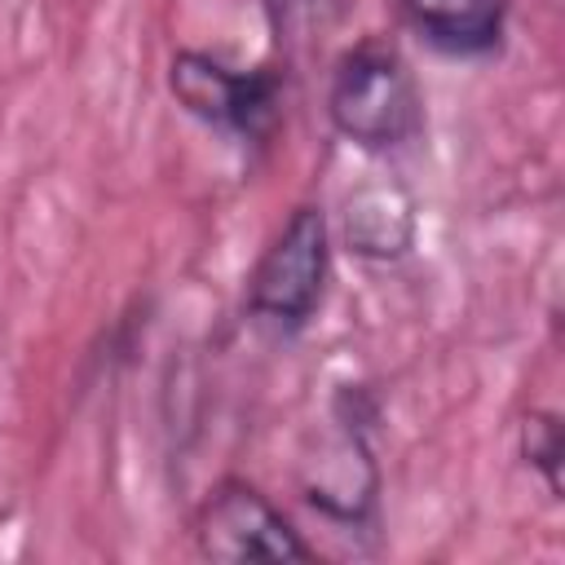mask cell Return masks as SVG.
I'll return each mask as SVG.
<instances>
[{
  "label": "cell",
  "instance_id": "obj_1",
  "mask_svg": "<svg viewBox=\"0 0 565 565\" xmlns=\"http://www.w3.org/2000/svg\"><path fill=\"white\" fill-rule=\"evenodd\" d=\"M327 115L344 141H353L358 150L384 154L415 141L424 124V102L397 49L380 40H362L331 71Z\"/></svg>",
  "mask_w": 565,
  "mask_h": 565
},
{
  "label": "cell",
  "instance_id": "obj_2",
  "mask_svg": "<svg viewBox=\"0 0 565 565\" xmlns=\"http://www.w3.org/2000/svg\"><path fill=\"white\" fill-rule=\"evenodd\" d=\"M331 274V238L327 216L318 207H296L287 225L269 238L260 252L252 278H247V309L274 331H300L327 291Z\"/></svg>",
  "mask_w": 565,
  "mask_h": 565
},
{
  "label": "cell",
  "instance_id": "obj_3",
  "mask_svg": "<svg viewBox=\"0 0 565 565\" xmlns=\"http://www.w3.org/2000/svg\"><path fill=\"white\" fill-rule=\"evenodd\" d=\"M168 84L194 119L243 141H260L278 124V79L269 71H230L207 53H177Z\"/></svg>",
  "mask_w": 565,
  "mask_h": 565
},
{
  "label": "cell",
  "instance_id": "obj_4",
  "mask_svg": "<svg viewBox=\"0 0 565 565\" xmlns=\"http://www.w3.org/2000/svg\"><path fill=\"white\" fill-rule=\"evenodd\" d=\"M199 552L212 561H313L291 521L247 481H221L194 516Z\"/></svg>",
  "mask_w": 565,
  "mask_h": 565
},
{
  "label": "cell",
  "instance_id": "obj_5",
  "mask_svg": "<svg viewBox=\"0 0 565 565\" xmlns=\"http://www.w3.org/2000/svg\"><path fill=\"white\" fill-rule=\"evenodd\" d=\"M406 22L441 53H490L503 35L508 0H397Z\"/></svg>",
  "mask_w": 565,
  "mask_h": 565
},
{
  "label": "cell",
  "instance_id": "obj_6",
  "mask_svg": "<svg viewBox=\"0 0 565 565\" xmlns=\"http://www.w3.org/2000/svg\"><path fill=\"white\" fill-rule=\"evenodd\" d=\"M415 238V207L397 185H362L344 203V243L366 260H397Z\"/></svg>",
  "mask_w": 565,
  "mask_h": 565
},
{
  "label": "cell",
  "instance_id": "obj_7",
  "mask_svg": "<svg viewBox=\"0 0 565 565\" xmlns=\"http://www.w3.org/2000/svg\"><path fill=\"white\" fill-rule=\"evenodd\" d=\"M265 9H269V22H274L278 40L296 49V44L313 40L331 22L335 0H265Z\"/></svg>",
  "mask_w": 565,
  "mask_h": 565
},
{
  "label": "cell",
  "instance_id": "obj_8",
  "mask_svg": "<svg viewBox=\"0 0 565 565\" xmlns=\"http://www.w3.org/2000/svg\"><path fill=\"white\" fill-rule=\"evenodd\" d=\"M561 455H565V446H561L556 415H530L525 419V459L543 472L552 494H561Z\"/></svg>",
  "mask_w": 565,
  "mask_h": 565
}]
</instances>
